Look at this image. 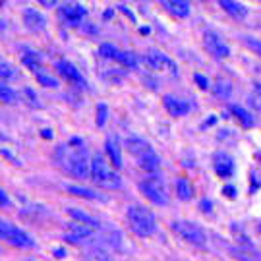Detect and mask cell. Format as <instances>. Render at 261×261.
I'll list each match as a JSON object with an SVG mask.
<instances>
[{
  "label": "cell",
  "instance_id": "6da1fadb",
  "mask_svg": "<svg viewBox=\"0 0 261 261\" xmlns=\"http://www.w3.org/2000/svg\"><path fill=\"white\" fill-rule=\"evenodd\" d=\"M53 161L58 168H62L66 174L85 180L89 178V167H91V157L89 151L85 149V143L82 138H72L68 143L56 145L53 153Z\"/></svg>",
  "mask_w": 261,
  "mask_h": 261
},
{
  "label": "cell",
  "instance_id": "7a4b0ae2",
  "mask_svg": "<svg viewBox=\"0 0 261 261\" xmlns=\"http://www.w3.org/2000/svg\"><path fill=\"white\" fill-rule=\"evenodd\" d=\"M126 219H128L130 230L136 236H140V238H149V236H153V234L157 232V219H155V215L151 213L147 207L143 205L128 207Z\"/></svg>",
  "mask_w": 261,
  "mask_h": 261
},
{
  "label": "cell",
  "instance_id": "3957f363",
  "mask_svg": "<svg viewBox=\"0 0 261 261\" xmlns=\"http://www.w3.org/2000/svg\"><path fill=\"white\" fill-rule=\"evenodd\" d=\"M124 145H126V149L130 151L132 157L136 159L138 167H141L143 170L157 172L159 168H161V157L145 140H141V138H128Z\"/></svg>",
  "mask_w": 261,
  "mask_h": 261
},
{
  "label": "cell",
  "instance_id": "277c9868",
  "mask_svg": "<svg viewBox=\"0 0 261 261\" xmlns=\"http://www.w3.org/2000/svg\"><path fill=\"white\" fill-rule=\"evenodd\" d=\"M89 180H93L97 186L105 190H116L122 186L120 174L114 170L111 163H107V159L101 155H95L91 159V167H89Z\"/></svg>",
  "mask_w": 261,
  "mask_h": 261
},
{
  "label": "cell",
  "instance_id": "5b68a950",
  "mask_svg": "<svg viewBox=\"0 0 261 261\" xmlns=\"http://www.w3.org/2000/svg\"><path fill=\"white\" fill-rule=\"evenodd\" d=\"M0 240H4V242L14 246V248H19V250L35 248V240L23 228H19V226H16V224L6 221V219H0Z\"/></svg>",
  "mask_w": 261,
  "mask_h": 261
},
{
  "label": "cell",
  "instance_id": "8992f818",
  "mask_svg": "<svg viewBox=\"0 0 261 261\" xmlns=\"http://www.w3.org/2000/svg\"><path fill=\"white\" fill-rule=\"evenodd\" d=\"M172 230L176 234L180 240L192 244L196 248H205L207 246V234L201 226H197L196 223H190V221H174L170 224Z\"/></svg>",
  "mask_w": 261,
  "mask_h": 261
},
{
  "label": "cell",
  "instance_id": "52a82bcc",
  "mask_svg": "<svg viewBox=\"0 0 261 261\" xmlns=\"http://www.w3.org/2000/svg\"><path fill=\"white\" fill-rule=\"evenodd\" d=\"M140 192L143 194V197L151 201L153 205H167L168 203V197H167V190L163 186V182L159 178H147V180H141L140 184Z\"/></svg>",
  "mask_w": 261,
  "mask_h": 261
},
{
  "label": "cell",
  "instance_id": "ba28073f",
  "mask_svg": "<svg viewBox=\"0 0 261 261\" xmlns=\"http://www.w3.org/2000/svg\"><path fill=\"white\" fill-rule=\"evenodd\" d=\"M141 60H143V64L147 66L149 70H157V72H172V74H176L178 72L176 62H174L168 55L161 53V50H149V53H145V55L141 56Z\"/></svg>",
  "mask_w": 261,
  "mask_h": 261
},
{
  "label": "cell",
  "instance_id": "9c48e42d",
  "mask_svg": "<svg viewBox=\"0 0 261 261\" xmlns=\"http://www.w3.org/2000/svg\"><path fill=\"white\" fill-rule=\"evenodd\" d=\"M85 16H87V10L82 4H77V2H68V4H62L58 8V18L62 19V23H66L68 28L82 25Z\"/></svg>",
  "mask_w": 261,
  "mask_h": 261
},
{
  "label": "cell",
  "instance_id": "30bf717a",
  "mask_svg": "<svg viewBox=\"0 0 261 261\" xmlns=\"http://www.w3.org/2000/svg\"><path fill=\"white\" fill-rule=\"evenodd\" d=\"M203 45L209 50V55H213L215 58H228L230 56V47L221 39L219 33H215L211 29H207L203 33Z\"/></svg>",
  "mask_w": 261,
  "mask_h": 261
},
{
  "label": "cell",
  "instance_id": "8fae6325",
  "mask_svg": "<svg viewBox=\"0 0 261 261\" xmlns=\"http://www.w3.org/2000/svg\"><path fill=\"white\" fill-rule=\"evenodd\" d=\"M55 68L66 82L77 85V87H82V89H87V80H85L84 75H82V72H80L72 62H68V60H58L55 64Z\"/></svg>",
  "mask_w": 261,
  "mask_h": 261
},
{
  "label": "cell",
  "instance_id": "7c38bea8",
  "mask_svg": "<svg viewBox=\"0 0 261 261\" xmlns=\"http://www.w3.org/2000/svg\"><path fill=\"white\" fill-rule=\"evenodd\" d=\"M21 19H23V25L31 31V33H41L47 29V18L35 8H25L23 14H21Z\"/></svg>",
  "mask_w": 261,
  "mask_h": 261
},
{
  "label": "cell",
  "instance_id": "4fadbf2b",
  "mask_svg": "<svg viewBox=\"0 0 261 261\" xmlns=\"http://www.w3.org/2000/svg\"><path fill=\"white\" fill-rule=\"evenodd\" d=\"M163 107H165V111H167L170 116H174V118L186 116L188 112H190V109H192L188 101L178 99L174 95H165V97H163Z\"/></svg>",
  "mask_w": 261,
  "mask_h": 261
},
{
  "label": "cell",
  "instance_id": "5bb4252c",
  "mask_svg": "<svg viewBox=\"0 0 261 261\" xmlns=\"http://www.w3.org/2000/svg\"><path fill=\"white\" fill-rule=\"evenodd\" d=\"M213 170L217 172V176L221 178H230L234 172V159L224 153V151H219L213 155Z\"/></svg>",
  "mask_w": 261,
  "mask_h": 261
},
{
  "label": "cell",
  "instance_id": "9a60e30c",
  "mask_svg": "<svg viewBox=\"0 0 261 261\" xmlns=\"http://www.w3.org/2000/svg\"><path fill=\"white\" fill-rule=\"evenodd\" d=\"M91 234H93V228L72 221V223H68V232L64 234V240L70 244H80L87 238H91Z\"/></svg>",
  "mask_w": 261,
  "mask_h": 261
},
{
  "label": "cell",
  "instance_id": "2e32d148",
  "mask_svg": "<svg viewBox=\"0 0 261 261\" xmlns=\"http://www.w3.org/2000/svg\"><path fill=\"white\" fill-rule=\"evenodd\" d=\"M219 6L228 14L232 16L234 19H246L248 18V8L244 6L240 0H219Z\"/></svg>",
  "mask_w": 261,
  "mask_h": 261
},
{
  "label": "cell",
  "instance_id": "e0dca14e",
  "mask_svg": "<svg viewBox=\"0 0 261 261\" xmlns=\"http://www.w3.org/2000/svg\"><path fill=\"white\" fill-rule=\"evenodd\" d=\"M68 217L74 221V223H80L84 224V226H89V228H101V224H99V221L95 219L93 215L85 213V211H82V209H75V207H68Z\"/></svg>",
  "mask_w": 261,
  "mask_h": 261
},
{
  "label": "cell",
  "instance_id": "ac0fdd59",
  "mask_svg": "<svg viewBox=\"0 0 261 261\" xmlns=\"http://www.w3.org/2000/svg\"><path fill=\"white\" fill-rule=\"evenodd\" d=\"M161 4H163L165 10L170 12L174 18L184 19L190 16V4H188V0H161Z\"/></svg>",
  "mask_w": 261,
  "mask_h": 261
},
{
  "label": "cell",
  "instance_id": "d6986e66",
  "mask_svg": "<svg viewBox=\"0 0 261 261\" xmlns=\"http://www.w3.org/2000/svg\"><path fill=\"white\" fill-rule=\"evenodd\" d=\"M66 192L75 197H82V199H89V201H107V197L101 196V194H97L95 190L77 186V184H66Z\"/></svg>",
  "mask_w": 261,
  "mask_h": 261
},
{
  "label": "cell",
  "instance_id": "ffe728a7",
  "mask_svg": "<svg viewBox=\"0 0 261 261\" xmlns=\"http://www.w3.org/2000/svg\"><path fill=\"white\" fill-rule=\"evenodd\" d=\"M105 151L109 155V163H111L114 168H120L122 167V153H120V145L116 143L114 138H109L105 141Z\"/></svg>",
  "mask_w": 261,
  "mask_h": 261
},
{
  "label": "cell",
  "instance_id": "44dd1931",
  "mask_svg": "<svg viewBox=\"0 0 261 261\" xmlns=\"http://www.w3.org/2000/svg\"><path fill=\"white\" fill-rule=\"evenodd\" d=\"M21 62L25 68H29L31 72H39L41 70V55H39L37 50H31V48L23 47L21 48Z\"/></svg>",
  "mask_w": 261,
  "mask_h": 261
},
{
  "label": "cell",
  "instance_id": "7402d4cb",
  "mask_svg": "<svg viewBox=\"0 0 261 261\" xmlns=\"http://www.w3.org/2000/svg\"><path fill=\"white\" fill-rule=\"evenodd\" d=\"M230 112H232L238 120L242 122L244 128H252V126H255V118H253V114L252 112H248L244 107H240V105H232V107H230Z\"/></svg>",
  "mask_w": 261,
  "mask_h": 261
},
{
  "label": "cell",
  "instance_id": "603a6c76",
  "mask_svg": "<svg viewBox=\"0 0 261 261\" xmlns=\"http://www.w3.org/2000/svg\"><path fill=\"white\" fill-rule=\"evenodd\" d=\"M176 196H178V199H182V201H190V199H192L194 188H192L188 178H178L176 180Z\"/></svg>",
  "mask_w": 261,
  "mask_h": 261
},
{
  "label": "cell",
  "instance_id": "cb8c5ba5",
  "mask_svg": "<svg viewBox=\"0 0 261 261\" xmlns=\"http://www.w3.org/2000/svg\"><path fill=\"white\" fill-rule=\"evenodd\" d=\"M114 60H116L118 64L124 66V68H136L138 62H140L138 55H134V53H130V50H118V55H116Z\"/></svg>",
  "mask_w": 261,
  "mask_h": 261
},
{
  "label": "cell",
  "instance_id": "d4e9b609",
  "mask_svg": "<svg viewBox=\"0 0 261 261\" xmlns=\"http://www.w3.org/2000/svg\"><path fill=\"white\" fill-rule=\"evenodd\" d=\"M0 103L2 105H16L18 103V93L10 85L0 82Z\"/></svg>",
  "mask_w": 261,
  "mask_h": 261
},
{
  "label": "cell",
  "instance_id": "484cf974",
  "mask_svg": "<svg viewBox=\"0 0 261 261\" xmlns=\"http://www.w3.org/2000/svg\"><path fill=\"white\" fill-rule=\"evenodd\" d=\"M35 77H37V82L43 85V87H48V89H56V87H58V80L53 77L50 74H47V72H43V68H41L39 72H35Z\"/></svg>",
  "mask_w": 261,
  "mask_h": 261
},
{
  "label": "cell",
  "instance_id": "4316f807",
  "mask_svg": "<svg viewBox=\"0 0 261 261\" xmlns=\"http://www.w3.org/2000/svg\"><path fill=\"white\" fill-rule=\"evenodd\" d=\"M16 77V68L12 62L0 56V80H14Z\"/></svg>",
  "mask_w": 261,
  "mask_h": 261
},
{
  "label": "cell",
  "instance_id": "83f0119b",
  "mask_svg": "<svg viewBox=\"0 0 261 261\" xmlns=\"http://www.w3.org/2000/svg\"><path fill=\"white\" fill-rule=\"evenodd\" d=\"M118 50H120V48H116L114 45H111V43H103V45L99 47V55L103 56V58L114 60V58H116V55H118Z\"/></svg>",
  "mask_w": 261,
  "mask_h": 261
},
{
  "label": "cell",
  "instance_id": "f1b7e54d",
  "mask_svg": "<svg viewBox=\"0 0 261 261\" xmlns=\"http://www.w3.org/2000/svg\"><path fill=\"white\" fill-rule=\"evenodd\" d=\"M242 43L246 45V47L252 50L253 55L261 56V39H255V37H242Z\"/></svg>",
  "mask_w": 261,
  "mask_h": 261
},
{
  "label": "cell",
  "instance_id": "f546056e",
  "mask_svg": "<svg viewBox=\"0 0 261 261\" xmlns=\"http://www.w3.org/2000/svg\"><path fill=\"white\" fill-rule=\"evenodd\" d=\"M107 118H109V107L105 103H99L97 105V126L103 128Z\"/></svg>",
  "mask_w": 261,
  "mask_h": 261
},
{
  "label": "cell",
  "instance_id": "4dcf8cb0",
  "mask_svg": "<svg viewBox=\"0 0 261 261\" xmlns=\"http://www.w3.org/2000/svg\"><path fill=\"white\" fill-rule=\"evenodd\" d=\"M194 82H196V85L199 87V89H209V80H207L205 75H201V74H194Z\"/></svg>",
  "mask_w": 261,
  "mask_h": 261
},
{
  "label": "cell",
  "instance_id": "1f68e13d",
  "mask_svg": "<svg viewBox=\"0 0 261 261\" xmlns=\"http://www.w3.org/2000/svg\"><path fill=\"white\" fill-rule=\"evenodd\" d=\"M93 255H95V259L97 261H112V257L109 255V252H107V250H101V248H95Z\"/></svg>",
  "mask_w": 261,
  "mask_h": 261
},
{
  "label": "cell",
  "instance_id": "d6a6232c",
  "mask_svg": "<svg viewBox=\"0 0 261 261\" xmlns=\"http://www.w3.org/2000/svg\"><path fill=\"white\" fill-rule=\"evenodd\" d=\"M10 205H12L10 196L6 194V190H4V188H0V209H8Z\"/></svg>",
  "mask_w": 261,
  "mask_h": 261
},
{
  "label": "cell",
  "instance_id": "836d02e7",
  "mask_svg": "<svg viewBox=\"0 0 261 261\" xmlns=\"http://www.w3.org/2000/svg\"><path fill=\"white\" fill-rule=\"evenodd\" d=\"M23 95L29 99V105L33 103V107H41V105L37 103V95H35V91H31V89L28 87V89H23Z\"/></svg>",
  "mask_w": 261,
  "mask_h": 261
},
{
  "label": "cell",
  "instance_id": "e575fe53",
  "mask_svg": "<svg viewBox=\"0 0 261 261\" xmlns=\"http://www.w3.org/2000/svg\"><path fill=\"white\" fill-rule=\"evenodd\" d=\"M250 103H252V107H255V109L261 112V91L259 93H253L252 97H250Z\"/></svg>",
  "mask_w": 261,
  "mask_h": 261
},
{
  "label": "cell",
  "instance_id": "d590c367",
  "mask_svg": "<svg viewBox=\"0 0 261 261\" xmlns=\"http://www.w3.org/2000/svg\"><path fill=\"white\" fill-rule=\"evenodd\" d=\"M223 194L226 197H232V199H234V197H236V188H234V186H224Z\"/></svg>",
  "mask_w": 261,
  "mask_h": 261
},
{
  "label": "cell",
  "instance_id": "8d00e7d4",
  "mask_svg": "<svg viewBox=\"0 0 261 261\" xmlns=\"http://www.w3.org/2000/svg\"><path fill=\"white\" fill-rule=\"evenodd\" d=\"M37 2L43 8H55L56 4H58V0H37Z\"/></svg>",
  "mask_w": 261,
  "mask_h": 261
},
{
  "label": "cell",
  "instance_id": "74e56055",
  "mask_svg": "<svg viewBox=\"0 0 261 261\" xmlns=\"http://www.w3.org/2000/svg\"><path fill=\"white\" fill-rule=\"evenodd\" d=\"M53 253H55L56 259H64V257H66V250H64V248H55V250H53Z\"/></svg>",
  "mask_w": 261,
  "mask_h": 261
},
{
  "label": "cell",
  "instance_id": "f35d334b",
  "mask_svg": "<svg viewBox=\"0 0 261 261\" xmlns=\"http://www.w3.org/2000/svg\"><path fill=\"white\" fill-rule=\"evenodd\" d=\"M199 207H203V211L209 213V211H211V201H209V199H203V201L199 203Z\"/></svg>",
  "mask_w": 261,
  "mask_h": 261
},
{
  "label": "cell",
  "instance_id": "ab89813d",
  "mask_svg": "<svg viewBox=\"0 0 261 261\" xmlns=\"http://www.w3.org/2000/svg\"><path fill=\"white\" fill-rule=\"evenodd\" d=\"M41 136H43L45 140H53V130H47V128H45V130H41Z\"/></svg>",
  "mask_w": 261,
  "mask_h": 261
},
{
  "label": "cell",
  "instance_id": "60d3db41",
  "mask_svg": "<svg viewBox=\"0 0 261 261\" xmlns=\"http://www.w3.org/2000/svg\"><path fill=\"white\" fill-rule=\"evenodd\" d=\"M215 120H217V116H213V118H209V120L203 124V126H211V124H215Z\"/></svg>",
  "mask_w": 261,
  "mask_h": 261
},
{
  "label": "cell",
  "instance_id": "b9f144b4",
  "mask_svg": "<svg viewBox=\"0 0 261 261\" xmlns=\"http://www.w3.org/2000/svg\"><path fill=\"white\" fill-rule=\"evenodd\" d=\"M4 29H6V23H4L2 19H0V31H4Z\"/></svg>",
  "mask_w": 261,
  "mask_h": 261
},
{
  "label": "cell",
  "instance_id": "7bdbcfd3",
  "mask_svg": "<svg viewBox=\"0 0 261 261\" xmlns=\"http://www.w3.org/2000/svg\"><path fill=\"white\" fill-rule=\"evenodd\" d=\"M0 253H2V248H0Z\"/></svg>",
  "mask_w": 261,
  "mask_h": 261
}]
</instances>
